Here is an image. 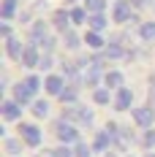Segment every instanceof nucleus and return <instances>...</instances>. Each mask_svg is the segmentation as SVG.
Returning a JSON list of instances; mask_svg holds the SVG:
<instances>
[{
	"label": "nucleus",
	"mask_w": 155,
	"mask_h": 157,
	"mask_svg": "<svg viewBox=\"0 0 155 157\" xmlns=\"http://www.w3.org/2000/svg\"><path fill=\"white\" fill-rule=\"evenodd\" d=\"M106 157H112V155H106Z\"/></svg>",
	"instance_id": "nucleus-34"
},
{
	"label": "nucleus",
	"mask_w": 155,
	"mask_h": 157,
	"mask_svg": "<svg viewBox=\"0 0 155 157\" xmlns=\"http://www.w3.org/2000/svg\"><path fill=\"white\" fill-rule=\"evenodd\" d=\"M3 117L8 122H16L19 119V103L16 100H3Z\"/></svg>",
	"instance_id": "nucleus-4"
},
{
	"label": "nucleus",
	"mask_w": 155,
	"mask_h": 157,
	"mask_svg": "<svg viewBox=\"0 0 155 157\" xmlns=\"http://www.w3.org/2000/svg\"><path fill=\"white\" fill-rule=\"evenodd\" d=\"M131 100H133L131 90H120V92H117V98H114V109H117V111L131 109Z\"/></svg>",
	"instance_id": "nucleus-5"
},
{
	"label": "nucleus",
	"mask_w": 155,
	"mask_h": 157,
	"mask_svg": "<svg viewBox=\"0 0 155 157\" xmlns=\"http://www.w3.org/2000/svg\"><path fill=\"white\" fill-rule=\"evenodd\" d=\"M49 157H74V152H71L68 146H60V149H55Z\"/></svg>",
	"instance_id": "nucleus-23"
},
{
	"label": "nucleus",
	"mask_w": 155,
	"mask_h": 157,
	"mask_svg": "<svg viewBox=\"0 0 155 157\" xmlns=\"http://www.w3.org/2000/svg\"><path fill=\"white\" fill-rule=\"evenodd\" d=\"M60 98L65 100V103H74V100H76V92H74V90H63Z\"/></svg>",
	"instance_id": "nucleus-25"
},
{
	"label": "nucleus",
	"mask_w": 155,
	"mask_h": 157,
	"mask_svg": "<svg viewBox=\"0 0 155 157\" xmlns=\"http://www.w3.org/2000/svg\"><path fill=\"white\" fill-rule=\"evenodd\" d=\"M22 60H25V65H27V68H35V65L41 63V60H38V52H35L33 46H27V49H25V54H22Z\"/></svg>",
	"instance_id": "nucleus-8"
},
{
	"label": "nucleus",
	"mask_w": 155,
	"mask_h": 157,
	"mask_svg": "<svg viewBox=\"0 0 155 157\" xmlns=\"http://www.w3.org/2000/svg\"><path fill=\"white\" fill-rule=\"evenodd\" d=\"M71 114L76 117L79 122H84V125H90V122H93V111H90V109H76V111H71Z\"/></svg>",
	"instance_id": "nucleus-13"
},
{
	"label": "nucleus",
	"mask_w": 155,
	"mask_h": 157,
	"mask_svg": "<svg viewBox=\"0 0 155 157\" xmlns=\"http://www.w3.org/2000/svg\"><path fill=\"white\" fill-rule=\"evenodd\" d=\"M76 157H90V149L84 146V144H76V152H74Z\"/></svg>",
	"instance_id": "nucleus-28"
},
{
	"label": "nucleus",
	"mask_w": 155,
	"mask_h": 157,
	"mask_svg": "<svg viewBox=\"0 0 155 157\" xmlns=\"http://www.w3.org/2000/svg\"><path fill=\"white\" fill-rule=\"evenodd\" d=\"M30 98H33V90L27 87V84H16L14 87V100L16 103H27Z\"/></svg>",
	"instance_id": "nucleus-6"
},
{
	"label": "nucleus",
	"mask_w": 155,
	"mask_h": 157,
	"mask_svg": "<svg viewBox=\"0 0 155 157\" xmlns=\"http://www.w3.org/2000/svg\"><path fill=\"white\" fill-rule=\"evenodd\" d=\"M0 33H3L6 38H11V27H8V25H3V27H0Z\"/></svg>",
	"instance_id": "nucleus-32"
},
{
	"label": "nucleus",
	"mask_w": 155,
	"mask_h": 157,
	"mask_svg": "<svg viewBox=\"0 0 155 157\" xmlns=\"http://www.w3.org/2000/svg\"><path fill=\"white\" fill-rule=\"evenodd\" d=\"M22 138H25L27 146H38L41 144V130L35 125H22Z\"/></svg>",
	"instance_id": "nucleus-2"
},
{
	"label": "nucleus",
	"mask_w": 155,
	"mask_h": 157,
	"mask_svg": "<svg viewBox=\"0 0 155 157\" xmlns=\"http://www.w3.org/2000/svg\"><path fill=\"white\" fill-rule=\"evenodd\" d=\"M47 92H63V78L60 76H47Z\"/></svg>",
	"instance_id": "nucleus-10"
},
{
	"label": "nucleus",
	"mask_w": 155,
	"mask_h": 157,
	"mask_svg": "<svg viewBox=\"0 0 155 157\" xmlns=\"http://www.w3.org/2000/svg\"><path fill=\"white\" fill-rule=\"evenodd\" d=\"M109 138H112V136H109V133H98V136H95V149H98V152H104V149H106L109 146Z\"/></svg>",
	"instance_id": "nucleus-14"
},
{
	"label": "nucleus",
	"mask_w": 155,
	"mask_h": 157,
	"mask_svg": "<svg viewBox=\"0 0 155 157\" xmlns=\"http://www.w3.org/2000/svg\"><path fill=\"white\" fill-rule=\"evenodd\" d=\"M150 157H155V155H150Z\"/></svg>",
	"instance_id": "nucleus-35"
},
{
	"label": "nucleus",
	"mask_w": 155,
	"mask_h": 157,
	"mask_svg": "<svg viewBox=\"0 0 155 157\" xmlns=\"http://www.w3.org/2000/svg\"><path fill=\"white\" fill-rule=\"evenodd\" d=\"M144 146H155V133H153V130L144 133Z\"/></svg>",
	"instance_id": "nucleus-29"
},
{
	"label": "nucleus",
	"mask_w": 155,
	"mask_h": 157,
	"mask_svg": "<svg viewBox=\"0 0 155 157\" xmlns=\"http://www.w3.org/2000/svg\"><path fill=\"white\" fill-rule=\"evenodd\" d=\"M87 11L101 14V11H104V0H87Z\"/></svg>",
	"instance_id": "nucleus-19"
},
{
	"label": "nucleus",
	"mask_w": 155,
	"mask_h": 157,
	"mask_svg": "<svg viewBox=\"0 0 155 157\" xmlns=\"http://www.w3.org/2000/svg\"><path fill=\"white\" fill-rule=\"evenodd\" d=\"M33 111H35V117H47V114H49V106L44 103V100H38V103L33 106Z\"/></svg>",
	"instance_id": "nucleus-21"
},
{
	"label": "nucleus",
	"mask_w": 155,
	"mask_h": 157,
	"mask_svg": "<svg viewBox=\"0 0 155 157\" xmlns=\"http://www.w3.org/2000/svg\"><path fill=\"white\" fill-rule=\"evenodd\" d=\"M106 84L109 87H120V84H123V73H117V71H114V73H106Z\"/></svg>",
	"instance_id": "nucleus-16"
},
{
	"label": "nucleus",
	"mask_w": 155,
	"mask_h": 157,
	"mask_svg": "<svg viewBox=\"0 0 155 157\" xmlns=\"http://www.w3.org/2000/svg\"><path fill=\"white\" fill-rule=\"evenodd\" d=\"M8 152L16 155V152H19V144H16V141H8Z\"/></svg>",
	"instance_id": "nucleus-31"
},
{
	"label": "nucleus",
	"mask_w": 155,
	"mask_h": 157,
	"mask_svg": "<svg viewBox=\"0 0 155 157\" xmlns=\"http://www.w3.org/2000/svg\"><path fill=\"white\" fill-rule=\"evenodd\" d=\"M84 41H87V46H95V49H98V46H104V38H101L98 33H90Z\"/></svg>",
	"instance_id": "nucleus-17"
},
{
	"label": "nucleus",
	"mask_w": 155,
	"mask_h": 157,
	"mask_svg": "<svg viewBox=\"0 0 155 157\" xmlns=\"http://www.w3.org/2000/svg\"><path fill=\"white\" fill-rule=\"evenodd\" d=\"M57 138H60L63 144H79V133H76V127L60 122V125H57Z\"/></svg>",
	"instance_id": "nucleus-1"
},
{
	"label": "nucleus",
	"mask_w": 155,
	"mask_h": 157,
	"mask_svg": "<svg viewBox=\"0 0 155 157\" xmlns=\"http://www.w3.org/2000/svg\"><path fill=\"white\" fill-rule=\"evenodd\" d=\"M71 22H84V11H82V8H71Z\"/></svg>",
	"instance_id": "nucleus-24"
},
{
	"label": "nucleus",
	"mask_w": 155,
	"mask_h": 157,
	"mask_svg": "<svg viewBox=\"0 0 155 157\" xmlns=\"http://www.w3.org/2000/svg\"><path fill=\"white\" fill-rule=\"evenodd\" d=\"M153 98H155V87H153Z\"/></svg>",
	"instance_id": "nucleus-33"
},
{
	"label": "nucleus",
	"mask_w": 155,
	"mask_h": 157,
	"mask_svg": "<svg viewBox=\"0 0 155 157\" xmlns=\"http://www.w3.org/2000/svg\"><path fill=\"white\" fill-rule=\"evenodd\" d=\"M33 41H35V44H44V41H47L49 46H52V41L44 38V22H35V25H33Z\"/></svg>",
	"instance_id": "nucleus-9"
},
{
	"label": "nucleus",
	"mask_w": 155,
	"mask_h": 157,
	"mask_svg": "<svg viewBox=\"0 0 155 157\" xmlns=\"http://www.w3.org/2000/svg\"><path fill=\"white\" fill-rule=\"evenodd\" d=\"M133 122H136V125H141V127H150V125L155 122L153 109H136V111H133Z\"/></svg>",
	"instance_id": "nucleus-3"
},
{
	"label": "nucleus",
	"mask_w": 155,
	"mask_h": 157,
	"mask_svg": "<svg viewBox=\"0 0 155 157\" xmlns=\"http://www.w3.org/2000/svg\"><path fill=\"white\" fill-rule=\"evenodd\" d=\"M65 44H68L71 49H76V46H79V38L74 35V33H65Z\"/></svg>",
	"instance_id": "nucleus-27"
},
{
	"label": "nucleus",
	"mask_w": 155,
	"mask_h": 157,
	"mask_svg": "<svg viewBox=\"0 0 155 157\" xmlns=\"http://www.w3.org/2000/svg\"><path fill=\"white\" fill-rule=\"evenodd\" d=\"M55 25H57L63 33H71V30H68V19H65V11H57V14H55Z\"/></svg>",
	"instance_id": "nucleus-15"
},
{
	"label": "nucleus",
	"mask_w": 155,
	"mask_h": 157,
	"mask_svg": "<svg viewBox=\"0 0 155 157\" xmlns=\"http://www.w3.org/2000/svg\"><path fill=\"white\" fill-rule=\"evenodd\" d=\"M25 84H27V87H30L33 92H35V90H38V78H35V76H30V78H27V81H25Z\"/></svg>",
	"instance_id": "nucleus-30"
},
{
	"label": "nucleus",
	"mask_w": 155,
	"mask_h": 157,
	"mask_svg": "<svg viewBox=\"0 0 155 157\" xmlns=\"http://www.w3.org/2000/svg\"><path fill=\"white\" fill-rule=\"evenodd\" d=\"M139 35L144 38V41H153V38H155V22H144L141 30H139Z\"/></svg>",
	"instance_id": "nucleus-12"
},
{
	"label": "nucleus",
	"mask_w": 155,
	"mask_h": 157,
	"mask_svg": "<svg viewBox=\"0 0 155 157\" xmlns=\"http://www.w3.org/2000/svg\"><path fill=\"white\" fill-rule=\"evenodd\" d=\"M22 54H25L22 44H19L16 38H8V57H22Z\"/></svg>",
	"instance_id": "nucleus-11"
},
{
	"label": "nucleus",
	"mask_w": 155,
	"mask_h": 157,
	"mask_svg": "<svg viewBox=\"0 0 155 157\" xmlns=\"http://www.w3.org/2000/svg\"><path fill=\"white\" fill-rule=\"evenodd\" d=\"M14 0H6V3H3V19H11V16H14Z\"/></svg>",
	"instance_id": "nucleus-18"
},
{
	"label": "nucleus",
	"mask_w": 155,
	"mask_h": 157,
	"mask_svg": "<svg viewBox=\"0 0 155 157\" xmlns=\"http://www.w3.org/2000/svg\"><path fill=\"white\" fill-rule=\"evenodd\" d=\"M131 19V6L128 3H117L114 6V22H128Z\"/></svg>",
	"instance_id": "nucleus-7"
},
{
	"label": "nucleus",
	"mask_w": 155,
	"mask_h": 157,
	"mask_svg": "<svg viewBox=\"0 0 155 157\" xmlns=\"http://www.w3.org/2000/svg\"><path fill=\"white\" fill-rule=\"evenodd\" d=\"M109 57H112V60H120V57H123V49L117 46V44H114V46H109Z\"/></svg>",
	"instance_id": "nucleus-26"
},
{
	"label": "nucleus",
	"mask_w": 155,
	"mask_h": 157,
	"mask_svg": "<svg viewBox=\"0 0 155 157\" xmlns=\"http://www.w3.org/2000/svg\"><path fill=\"white\" fill-rule=\"evenodd\" d=\"M90 25H93V30H101V27L106 25V19H104L101 14H93V16H90Z\"/></svg>",
	"instance_id": "nucleus-20"
},
{
	"label": "nucleus",
	"mask_w": 155,
	"mask_h": 157,
	"mask_svg": "<svg viewBox=\"0 0 155 157\" xmlns=\"http://www.w3.org/2000/svg\"><path fill=\"white\" fill-rule=\"evenodd\" d=\"M93 98H95V103H101V106H104V103H109V92H106V90H95Z\"/></svg>",
	"instance_id": "nucleus-22"
}]
</instances>
